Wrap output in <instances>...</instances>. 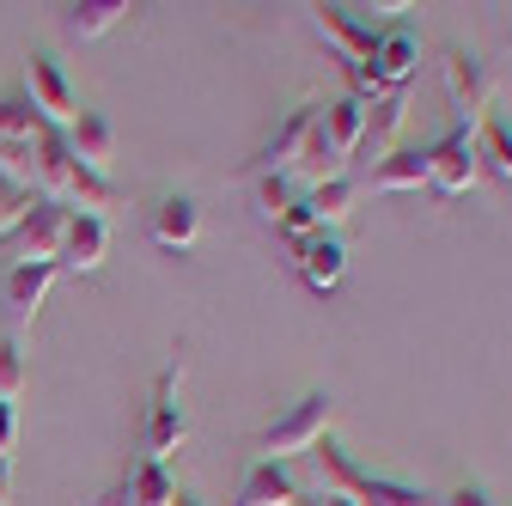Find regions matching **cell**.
I'll return each mask as SVG.
<instances>
[{"label": "cell", "instance_id": "22", "mask_svg": "<svg viewBox=\"0 0 512 506\" xmlns=\"http://www.w3.org/2000/svg\"><path fill=\"white\" fill-rule=\"evenodd\" d=\"M354 202H360V183H354V177H330V183L305 189V208H311L317 232H336V226L354 214Z\"/></svg>", "mask_w": 512, "mask_h": 506}, {"label": "cell", "instance_id": "30", "mask_svg": "<svg viewBox=\"0 0 512 506\" xmlns=\"http://www.w3.org/2000/svg\"><path fill=\"white\" fill-rule=\"evenodd\" d=\"M305 506H354V500L336 494V488H317V494H305Z\"/></svg>", "mask_w": 512, "mask_h": 506}, {"label": "cell", "instance_id": "21", "mask_svg": "<svg viewBox=\"0 0 512 506\" xmlns=\"http://www.w3.org/2000/svg\"><path fill=\"white\" fill-rule=\"evenodd\" d=\"M122 19H128V0H74V7L61 13V31H68L74 43H98Z\"/></svg>", "mask_w": 512, "mask_h": 506}, {"label": "cell", "instance_id": "11", "mask_svg": "<svg viewBox=\"0 0 512 506\" xmlns=\"http://www.w3.org/2000/svg\"><path fill=\"white\" fill-rule=\"evenodd\" d=\"M293 263H299V281L311 293H336L348 275V244L336 232H311L305 244H293Z\"/></svg>", "mask_w": 512, "mask_h": 506}, {"label": "cell", "instance_id": "29", "mask_svg": "<svg viewBox=\"0 0 512 506\" xmlns=\"http://www.w3.org/2000/svg\"><path fill=\"white\" fill-rule=\"evenodd\" d=\"M13 446H19V415L13 403H0V458H13Z\"/></svg>", "mask_w": 512, "mask_h": 506}, {"label": "cell", "instance_id": "13", "mask_svg": "<svg viewBox=\"0 0 512 506\" xmlns=\"http://www.w3.org/2000/svg\"><path fill=\"white\" fill-rule=\"evenodd\" d=\"M403 122H409V92H384L372 110H366V135H360V159L384 165L397 147H403Z\"/></svg>", "mask_w": 512, "mask_h": 506}, {"label": "cell", "instance_id": "17", "mask_svg": "<svg viewBox=\"0 0 512 506\" xmlns=\"http://www.w3.org/2000/svg\"><path fill=\"white\" fill-rule=\"evenodd\" d=\"M305 500V488L293 482V470L287 464H250V476L238 482V500L232 506H299Z\"/></svg>", "mask_w": 512, "mask_h": 506}, {"label": "cell", "instance_id": "33", "mask_svg": "<svg viewBox=\"0 0 512 506\" xmlns=\"http://www.w3.org/2000/svg\"><path fill=\"white\" fill-rule=\"evenodd\" d=\"M299 506H305V500H299Z\"/></svg>", "mask_w": 512, "mask_h": 506}, {"label": "cell", "instance_id": "25", "mask_svg": "<svg viewBox=\"0 0 512 506\" xmlns=\"http://www.w3.org/2000/svg\"><path fill=\"white\" fill-rule=\"evenodd\" d=\"M299 196H305V189L293 177H256V214H263V220H281Z\"/></svg>", "mask_w": 512, "mask_h": 506}, {"label": "cell", "instance_id": "14", "mask_svg": "<svg viewBox=\"0 0 512 506\" xmlns=\"http://www.w3.org/2000/svg\"><path fill=\"white\" fill-rule=\"evenodd\" d=\"M104 257H110V220H104V214H74V220H68V244H61V263H55V269L92 275V269H104Z\"/></svg>", "mask_w": 512, "mask_h": 506}, {"label": "cell", "instance_id": "24", "mask_svg": "<svg viewBox=\"0 0 512 506\" xmlns=\"http://www.w3.org/2000/svg\"><path fill=\"white\" fill-rule=\"evenodd\" d=\"M37 135H49L37 110L25 98H0V147H37Z\"/></svg>", "mask_w": 512, "mask_h": 506}, {"label": "cell", "instance_id": "27", "mask_svg": "<svg viewBox=\"0 0 512 506\" xmlns=\"http://www.w3.org/2000/svg\"><path fill=\"white\" fill-rule=\"evenodd\" d=\"M31 189H19V183H7V177H0V238H13L19 232V220L31 214Z\"/></svg>", "mask_w": 512, "mask_h": 506}, {"label": "cell", "instance_id": "32", "mask_svg": "<svg viewBox=\"0 0 512 506\" xmlns=\"http://www.w3.org/2000/svg\"><path fill=\"white\" fill-rule=\"evenodd\" d=\"M171 506H202V500H196V494H183V488H177V500H171Z\"/></svg>", "mask_w": 512, "mask_h": 506}, {"label": "cell", "instance_id": "26", "mask_svg": "<svg viewBox=\"0 0 512 506\" xmlns=\"http://www.w3.org/2000/svg\"><path fill=\"white\" fill-rule=\"evenodd\" d=\"M19 391H25V348L19 336H7L0 342V403H19Z\"/></svg>", "mask_w": 512, "mask_h": 506}, {"label": "cell", "instance_id": "5", "mask_svg": "<svg viewBox=\"0 0 512 506\" xmlns=\"http://www.w3.org/2000/svg\"><path fill=\"white\" fill-rule=\"evenodd\" d=\"M25 104L37 110V122L49 135H68L80 122V98H74V80L55 68L49 55H31L25 61Z\"/></svg>", "mask_w": 512, "mask_h": 506}, {"label": "cell", "instance_id": "12", "mask_svg": "<svg viewBox=\"0 0 512 506\" xmlns=\"http://www.w3.org/2000/svg\"><path fill=\"white\" fill-rule=\"evenodd\" d=\"M360 135H366V104L360 98H336V104L317 110V141L330 147L342 177H348V159H360Z\"/></svg>", "mask_w": 512, "mask_h": 506}, {"label": "cell", "instance_id": "18", "mask_svg": "<svg viewBox=\"0 0 512 506\" xmlns=\"http://www.w3.org/2000/svg\"><path fill=\"white\" fill-rule=\"evenodd\" d=\"M177 500V476H171V464H135L128 470V482L104 500V506H171Z\"/></svg>", "mask_w": 512, "mask_h": 506}, {"label": "cell", "instance_id": "20", "mask_svg": "<svg viewBox=\"0 0 512 506\" xmlns=\"http://www.w3.org/2000/svg\"><path fill=\"white\" fill-rule=\"evenodd\" d=\"M202 238V208L189 202V196H165L159 208H153V244H165V250H189Z\"/></svg>", "mask_w": 512, "mask_h": 506}, {"label": "cell", "instance_id": "23", "mask_svg": "<svg viewBox=\"0 0 512 506\" xmlns=\"http://www.w3.org/2000/svg\"><path fill=\"white\" fill-rule=\"evenodd\" d=\"M476 159H482V171H494V177L512 183V122L506 116H488L482 129H476Z\"/></svg>", "mask_w": 512, "mask_h": 506}, {"label": "cell", "instance_id": "19", "mask_svg": "<svg viewBox=\"0 0 512 506\" xmlns=\"http://www.w3.org/2000/svg\"><path fill=\"white\" fill-rule=\"evenodd\" d=\"M427 189V147H397L384 165H372V196H415Z\"/></svg>", "mask_w": 512, "mask_h": 506}, {"label": "cell", "instance_id": "9", "mask_svg": "<svg viewBox=\"0 0 512 506\" xmlns=\"http://www.w3.org/2000/svg\"><path fill=\"white\" fill-rule=\"evenodd\" d=\"M317 98H299L287 116H281V129L263 141V153H256V165H250V177H287L293 171V159H299V147H305V135H311V122H317Z\"/></svg>", "mask_w": 512, "mask_h": 506}, {"label": "cell", "instance_id": "1", "mask_svg": "<svg viewBox=\"0 0 512 506\" xmlns=\"http://www.w3.org/2000/svg\"><path fill=\"white\" fill-rule=\"evenodd\" d=\"M317 464H324V482L317 488H336V494H348L354 506H433L421 488H409V482H391V476H366L336 439H324V446L311 452Z\"/></svg>", "mask_w": 512, "mask_h": 506}, {"label": "cell", "instance_id": "15", "mask_svg": "<svg viewBox=\"0 0 512 506\" xmlns=\"http://www.w3.org/2000/svg\"><path fill=\"white\" fill-rule=\"evenodd\" d=\"M311 25H317V37L342 55V68H348V61H366L372 37H378V25L354 19V7H311Z\"/></svg>", "mask_w": 512, "mask_h": 506}, {"label": "cell", "instance_id": "31", "mask_svg": "<svg viewBox=\"0 0 512 506\" xmlns=\"http://www.w3.org/2000/svg\"><path fill=\"white\" fill-rule=\"evenodd\" d=\"M13 500V458H0V506Z\"/></svg>", "mask_w": 512, "mask_h": 506}, {"label": "cell", "instance_id": "7", "mask_svg": "<svg viewBox=\"0 0 512 506\" xmlns=\"http://www.w3.org/2000/svg\"><path fill=\"white\" fill-rule=\"evenodd\" d=\"M366 68H372V80H378V92H403L409 80H415V68H421V37L397 19V25H378V37H372V55H366Z\"/></svg>", "mask_w": 512, "mask_h": 506}, {"label": "cell", "instance_id": "2", "mask_svg": "<svg viewBox=\"0 0 512 506\" xmlns=\"http://www.w3.org/2000/svg\"><path fill=\"white\" fill-rule=\"evenodd\" d=\"M189 446V409H183V348L165 360L159 385H153V409H147V464H171Z\"/></svg>", "mask_w": 512, "mask_h": 506}, {"label": "cell", "instance_id": "4", "mask_svg": "<svg viewBox=\"0 0 512 506\" xmlns=\"http://www.w3.org/2000/svg\"><path fill=\"white\" fill-rule=\"evenodd\" d=\"M439 74H445V98H452V110L464 116L458 129H482V122L494 116V74H488V61L470 55V49H445L439 61Z\"/></svg>", "mask_w": 512, "mask_h": 506}, {"label": "cell", "instance_id": "6", "mask_svg": "<svg viewBox=\"0 0 512 506\" xmlns=\"http://www.w3.org/2000/svg\"><path fill=\"white\" fill-rule=\"evenodd\" d=\"M476 177H482V159H476L470 129H452L439 147H427V189H439V196H470Z\"/></svg>", "mask_w": 512, "mask_h": 506}, {"label": "cell", "instance_id": "3", "mask_svg": "<svg viewBox=\"0 0 512 506\" xmlns=\"http://www.w3.org/2000/svg\"><path fill=\"white\" fill-rule=\"evenodd\" d=\"M330 421H336V403H330L324 391L299 397L287 415H275V421L263 427V452H269V464H287V458H299V452H317V446L330 439Z\"/></svg>", "mask_w": 512, "mask_h": 506}, {"label": "cell", "instance_id": "10", "mask_svg": "<svg viewBox=\"0 0 512 506\" xmlns=\"http://www.w3.org/2000/svg\"><path fill=\"white\" fill-rule=\"evenodd\" d=\"M55 275H61L55 263H13V269H7V281H0V299H7V324H13V336L31 330V318L43 311Z\"/></svg>", "mask_w": 512, "mask_h": 506}, {"label": "cell", "instance_id": "28", "mask_svg": "<svg viewBox=\"0 0 512 506\" xmlns=\"http://www.w3.org/2000/svg\"><path fill=\"white\" fill-rule=\"evenodd\" d=\"M433 506H494V500H488V488H470V482H464V488H452V494H439Z\"/></svg>", "mask_w": 512, "mask_h": 506}, {"label": "cell", "instance_id": "16", "mask_svg": "<svg viewBox=\"0 0 512 506\" xmlns=\"http://www.w3.org/2000/svg\"><path fill=\"white\" fill-rule=\"evenodd\" d=\"M61 141H68V153H74V165H80V171L110 177V165H116V129H110L98 110H80V122H74V129L61 135Z\"/></svg>", "mask_w": 512, "mask_h": 506}, {"label": "cell", "instance_id": "8", "mask_svg": "<svg viewBox=\"0 0 512 506\" xmlns=\"http://www.w3.org/2000/svg\"><path fill=\"white\" fill-rule=\"evenodd\" d=\"M68 208L61 202H31V214L19 220V232H13V250H19V263H61V244H68Z\"/></svg>", "mask_w": 512, "mask_h": 506}]
</instances>
